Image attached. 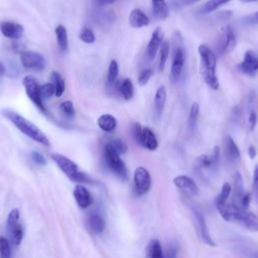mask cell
Listing matches in <instances>:
<instances>
[{"label": "cell", "mask_w": 258, "mask_h": 258, "mask_svg": "<svg viewBox=\"0 0 258 258\" xmlns=\"http://www.w3.org/2000/svg\"><path fill=\"white\" fill-rule=\"evenodd\" d=\"M224 154L225 157L230 161V162H235L240 159L241 153L240 150L235 143L234 139L228 135L224 139Z\"/></svg>", "instance_id": "cell-19"}, {"label": "cell", "mask_w": 258, "mask_h": 258, "mask_svg": "<svg viewBox=\"0 0 258 258\" xmlns=\"http://www.w3.org/2000/svg\"><path fill=\"white\" fill-rule=\"evenodd\" d=\"M257 121H258V116L255 110H251L249 115H248V124H249V128L250 131H253L257 125Z\"/></svg>", "instance_id": "cell-45"}, {"label": "cell", "mask_w": 258, "mask_h": 258, "mask_svg": "<svg viewBox=\"0 0 258 258\" xmlns=\"http://www.w3.org/2000/svg\"><path fill=\"white\" fill-rule=\"evenodd\" d=\"M244 188H243V179L240 172H236L234 176V191H233V199L232 204L236 207L240 208L242 198L244 196Z\"/></svg>", "instance_id": "cell-23"}, {"label": "cell", "mask_w": 258, "mask_h": 258, "mask_svg": "<svg viewBox=\"0 0 258 258\" xmlns=\"http://www.w3.org/2000/svg\"><path fill=\"white\" fill-rule=\"evenodd\" d=\"M150 22L148 16L139 8H134L129 14V23L134 28H140L148 25Z\"/></svg>", "instance_id": "cell-22"}, {"label": "cell", "mask_w": 258, "mask_h": 258, "mask_svg": "<svg viewBox=\"0 0 258 258\" xmlns=\"http://www.w3.org/2000/svg\"><path fill=\"white\" fill-rule=\"evenodd\" d=\"M5 71H6V68H5L4 63L2 61H0V77H2L5 74Z\"/></svg>", "instance_id": "cell-54"}, {"label": "cell", "mask_w": 258, "mask_h": 258, "mask_svg": "<svg viewBox=\"0 0 258 258\" xmlns=\"http://www.w3.org/2000/svg\"><path fill=\"white\" fill-rule=\"evenodd\" d=\"M173 183L178 187L179 189L186 191L187 194L190 195H198L199 194V188L197 183L187 175H178L173 178Z\"/></svg>", "instance_id": "cell-18"}, {"label": "cell", "mask_w": 258, "mask_h": 258, "mask_svg": "<svg viewBox=\"0 0 258 258\" xmlns=\"http://www.w3.org/2000/svg\"><path fill=\"white\" fill-rule=\"evenodd\" d=\"M199 114H200V105L197 102H195L192 103L188 113V126L191 130H194L197 125Z\"/></svg>", "instance_id": "cell-34"}, {"label": "cell", "mask_w": 258, "mask_h": 258, "mask_svg": "<svg viewBox=\"0 0 258 258\" xmlns=\"http://www.w3.org/2000/svg\"><path fill=\"white\" fill-rule=\"evenodd\" d=\"M31 158L35 163H37L39 165H46L47 164L46 158L41 153H39L37 151H31Z\"/></svg>", "instance_id": "cell-46"}, {"label": "cell", "mask_w": 258, "mask_h": 258, "mask_svg": "<svg viewBox=\"0 0 258 258\" xmlns=\"http://www.w3.org/2000/svg\"><path fill=\"white\" fill-rule=\"evenodd\" d=\"M201 57V73L205 83L213 90L219 89V80L217 77V57L215 52L206 44H200L198 47Z\"/></svg>", "instance_id": "cell-3"}, {"label": "cell", "mask_w": 258, "mask_h": 258, "mask_svg": "<svg viewBox=\"0 0 258 258\" xmlns=\"http://www.w3.org/2000/svg\"><path fill=\"white\" fill-rule=\"evenodd\" d=\"M0 30L2 34L10 39H19L23 35L24 28L21 24L11 21H2L0 23Z\"/></svg>", "instance_id": "cell-15"}, {"label": "cell", "mask_w": 258, "mask_h": 258, "mask_svg": "<svg viewBox=\"0 0 258 258\" xmlns=\"http://www.w3.org/2000/svg\"><path fill=\"white\" fill-rule=\"evenodd\" d=\"M97 124L104 132H112L117 127V120L111 114H103L98 118Z\"/></svg>", "instance_id": "cell-24"}, {"label": "cell", "mask_w": 258, "mask_h": 258, "mask_svg": "<svg viewBox=\"0 0 258 258\" xmlns=\"http://www.w3.org/2000/svg\"><path fill=\"white\" fill-rule=\"evenodd\" d=\"M80 39L85 43H94L96 40V37L91 28L84 27L80 33Z\"/></svg>", "instance_id": "cell-38"}, {"label": "cell", "mask_w": 258, "mask_h": 258, "mask_svg": "<svg viewBox=\"0 0 258 258\" xmlns=\"http://www.w3.org/2000/svg\"><path fill=\"white\" fill-rule=\"evenodd\" d=\"M0 258H11L10 242L4 237H0Z\"/></svg>", "instance_id": "cell-36"}, {"label": "cell", "mask_w": 258, "mask_h": 258, "mask_svg": "<svg viewBox=\"0 0 258 258\" xmlns=\"http://www.w3.org/2000/svg\"><path fill=\"white\" fill-rule=\"evenodd\" d=\"M109 143L119 154H123L127 151V145L121 139H113Z\"/></svg>", "instance_id": "cell-44"}, {"label": "cell", "mask_w": 258, "mask_h": 258, "mask_svg": "<svg viewBox=\"0 0 258 258\" xmlns=\"http://www.w3.org/2000/svg\"><path fill=\"white\" fill-rule=\"evenodd\" d=\"M151 185V177L145 167L139 166L134 171V190L136 195H145Z\"/></svg>", "instance_id": "cell-11"}, {"label": "cell", "mask_w": 258, "mask_h": 258, "mask_svg": "<svg viewBox=\"0 0 258 258\" xmlns=\"http://www.w3.org/2000/svg\"><path fill=\"white\" fill-rule=\"evenodd\" d=\"M152 1V12L155 18L165 19L169 14V8L165 0H151Z\"/></svg>", "instance_id": "cell-25"}, {"label": "cell", "mask_w": 258, "mask_h": 258, "mask_svg": "<svg viewBox=\"0 0 258 258\" xmlns=\"http://www.w3.org/2000/svg\"><path fill=\"white\" fill-rule=\"evenodd\" d=\"M231 190H232V187H231L230 183L225 182L223 184V186H222L221 192L219 194V196L216 199V207L226 204V202H227V200H228V198H229V196L231 194Z\"/></svg>", "instance_id": "cell-35"}, {"label": "cell", "mask_w": 258, "mask_h": 258, "mask_svg": "<svg viewBox=\"0 0 258 258\" xmlns=\"http://www.w3.org/2000/svg\"><path fill=\"white\" fill-rule=\"evenodd\" d=\"M160 56H159V70L163 71L164 67H165V62L167 60L168 57V53H169V48H170V44L168 40H162L161 44H160Z\"/></svg>", "instance_id": "cell-32"}, {"label": "cell", "mask_w": 258, "mask_h": 258, "mask_svg": "<svg viewBox=\"0 0 258 258\" xmlns=\"http://www.w3.org/2000/svg\"><path fill=\"white\" fill-rule=\"evenodd\" d=\"M166 89L164 86H160L154 95V102H153V107H154V116L156 119H160L162 116L165 102H166Z\"/></svg>", "instance_id": "cell-20"}, {"label": "cell", "mask_w": 258, "mask_h": 258, "mask_svg": "<svg viewBox=\"0 0 258 258\" xmlns=\"http://www.w3.org/2000/svg\"><path fill=\"white\" fill-rule=\"evenodd\" d=\"M50 157L71 180L79 183H95L88 174L80 171L78 165L67 156L59 153H52Z\"/></svg>", "instance_id": "cell-4"}, {"label": "cell", "mask_w": 258, "mask_h": 258, "mask_svg": "<svg viewBox=\"0 0 258 258\" xmlns=\"http://www.w3.org/2000/svg\"><path fill=\"white\" fill-rule=\"evenodd\" d=\"M87 226L93 234H101L106 226L104 218L97 212L91 213L87 218Z\"/></svg>", "instance_id": "cell-21"}, {"label": "cell", "mask_w": 258, "mask_h": 258, "mask_svg": "<svg viewBox=\"0 0 258 258\" xmlns=\"http://www.w3.org/2000/svg\"><path fill=\"white\" fill-rule=\"evenodd\" d=\"M104 158L108 168L120 179L127 180L128 178V170L121 159L120 154L112 147V145L108 142L104 146Z\"/></svg>", "instance_id": "cell-6"}, {"label": "cell", "mask_w": 258, "mask_h": 258, "mask_svg": "<svg viewBox=\"0 0 258 258\" xmlns=\"http://www.w3.org/2000/svg\"><path fill=\"white\" fill-rule=\"evenodd\" d=\"M220 159V147L215 146L211 154H204L198 157L196 161V169L199 172L203 171H211L214 172L216 170Z\"/></svg>", "instance_id": "cell-9"}, {"label": "cell", "mask_w": 258, "mask_h": 258, "mask_svg": "<svg viewBox=\"0 0 258 258\" xmlns=\"http://www.w3.org/2000/svg\"><path fill=\"white\" fill-rule=\"evenodd\" d=\"M236 35L232 27L226 26L223 30L220 42H219V50L221 53L226 54L231 52L236 46Z\"/></svg>", "instance_id": "cell-13"}, {"label": "cell", "mask_w": 258, "mask_h": 258, "mask_svg": "<svg viewBox=\"0 0 258 258\" xmlns=\"http://www.w3.org/2000/svg\"><path fill=\"white\" fill-rule=\"evenodd\" d=\"M219 16L222 19H229L232 16V12L231 11H222L219 13Z\"/></svg>", "instance_id": "cell-51"}, {"label": "cell", "mask_w": 258, "mask_h": 258, "mask_svg": "<svg viewBox=\"0 0 258 258\" xmlns=\"http://www.w3.org/2000/svg\"><path fill=\"white\" fill-rule=\"evenodd\" d=\"M119 74V64L117 62V60L112 59L109 63V68H108V73H107V83L109 85H113L118 77Z\"/></svg>", "instance_id": "cell-31"}, {"label": "cell", "mask_w": 258, "mask_h": 258, "mask_svg": "<svg viewBox=\"0 0 258 258\" xmlns=\"http://www.w3.org/2000/svg\"><path fill=\"white\" fill-rule=\"evenodd\" d=\"M178 244L175 241H170L167 246H166V250H165V255L163 254L164 258H177V254H178Z\"/></svg>", "instance_id": "cell-39"}, {"label": "cell", "mask_w": 258, "mask_h": 258, "mask_svg": "<svg viewBox=\"0 0 258 258\" xmlns=\"http://www.w3.org/2000/svg\"><path fill=\"white\" fill-rule=\"evenodd\" d=\"M231 0H209L201 9L202 13H210L213 12L215 10H217L218 8H220L221 6H223L224 4H227L228 2H230Z\"/></svg>", "instance_id": "cell-33"}, {"label": "cell", "mask_w": 258, "mask_h": 258, "mask_svg": "<svg viewBox=\"0 0 258 258\" xmlns=\"http://www.w3.org/2000/svg\"><path fill=\"white\" fill-rule=\"evenodd\" d=\"M147 258H164L161 245L158 240H151L146 247Z\"/></svg>", "instance_id": "cell-28"}, {"label": "cell", "mask_w": 258, "mask_h": 258, "mask_svg": "<svg viewBox=\"0 0 258 258\" xmlns=\"http://www.w3.org/2000/svg\"><path fill=\"white\" fill-rule=\"evenodd\" d=\"M52 95H54V88L51 83H45L40 85V96L42 100H47Z\"/></svg>", "instance_id": "cell-40"}, {"label": "cell", "mask_w": 258, "mask_h": 258, "mask_svg": "<svg viewBox=\"0 0 258 258\" xmlns=\"http://www.w3.org/2000/svg\"><path fill=\"white\" fill-rule=\"evenodd\" d=\"M245 22L248 24H258V11L246 16Z\"/></svg>", "instance_id": "cell-50"}, {"label": "cell", "mask_w": 258, "mask_h": 258, "mask_svg": "<svg viewBox=\"0 0 258 258\" xmlns=\"http://www.w3.org/2000/svg\"><path fill=\"white\" fill-rule=\"evenodd\" d=\"M50 79H51V84L54 88V95L56 97H60L66 90V83L63 78L58 72L52 71L50 74Z\"/></svg>", "instance_id": "cell-26"}, {"label": "cell", "mask_w": 258, "mask_h": 258, "mask_svg": "<svg viewBox=\"0 0 258 258\" xmlns=\"http://www.w3.org/2000/svg\"><path fill=\"white\" fill-rule=\"evenodd\" d=\"M217 209L225 221L239 224L252 232H258V217L254 213L227 203L218 206Z\"/></svg>", "instance_id": "cell-1"}, {"label": "cell", "mask_w": 258, "mask_h": 258, "mask_svg": "<svg viewBox=\"0 0 258 258\" xmlns=\"http://www.w3.org/2000/svg\"><path fill=\"white\" fill-rule=\"evenodd\" d=\"M153 75V70L152 69H145L143 70L139 76H138V84L140 86H144L147 84V82L150 80V78L152 77Z\"/></svg>", "instance_id": "cell-43"}, {"label": "cell", "mask_w": 258, "mask_h": 258, "mask_svg": "<svg viewBox=\"0 0 258 258\" xmlns=\"http://www.w3.org/2000/svg\"><path fill=\"white\" fill-rule=\"evenodd\" d=\"M20 61L24 69L33 71H42L45 68V58L36 51L23 50L20 53Z\"/></svg>", "instance_id": "cell-10"}, {"label": "cell", "mask_w": 258, "mask_h": 258, "mask_svg": "<svg viewBox=\"0 0 258 258\" xmlns=\"http://www.w3.org/2000/svg\"><path fill=\"white\" fill-rule=\"evenodd\" d=\"M250 200H251L250 194H248V192L244 194V196H243V198H242V201H241L240 208H242V209H244V210H248L249 205H250Z\"/></svg>", "instance_id": "cell-49"}, {"label": "cell", "mask_w": 258, "mask_h": 258, "mask_svg": "<svg viewBox=\"0 0 258 258\" xmlns=\"http://www.w3.org/2000/svg\"><path fill=\"white\" fill-rule=\"evenodd\" d=\"M191 211H192L194 216H195V218L197 220V223L199 225L201 237H202V240L204 241V243H206L209 246H216V244L213 241V239H212V237L210 235V232L208 230V226H207V222H206L205 216L199 210H197L195 208H191Z\"/></svg>", "instance_id": "cell-17"}, {"label": "cell", "mask_w": 258, "mask_h": 258, "mask_svg": "<svg viewBox=\"0 0 258 258\" xmlns=\"http://www.w3.org/2000/svg\"><path fill=\"white\" fill-rule=\"evenodd\" d=\"M238 250L241 253V255L245 258H258V250L253 249L250 246L243 245V246L239 247Z\"/></svg>", "instance_id": "cell-41"}, {"label": "cell", "mask_w": 258, "mask_h": 258, "mask_svg": "<svg viewBox=\"0 0 258 258\" xmlns=\"http://www.w3.org/2000/svg\"><path fill=\"white\" fill-rule=\"evenodd\" d=\"M74 198L79 208L86 210L93 204V197L91 192L82 184H78L74 188Z\"/></svg>", "instance_id": "cell-16"}, {"label": "cell", "mask_w": 258, "mask_h": 258, "mask_svg": "<svg viewBox=\"0 0 258 258\" xmlns=\"http://www.w3.org/2000/svg\"><path fill=\"white\" fill-rule=\"evenodd\" d=\"M201 0H174L173 1V6L177 7V8H182V7H186L189 5H192L197 2H200Z\"/></svg>", "instance_id": "cell-47"}, {"label": "cell", "mask_w": 258, "mask_h": 258, "mask_svg": "<svg viewBox=\"0 0 258 258\" xmlns=\"http://www.w3.org/2000/svg\"><path fill=\"white\" fill-rule=\"evenodd\" d=\"M238 70L243 74L254 77L258 73V56L252 50H246L243 60L237 66Z\"/></svg>", "instance_id": "cell-12"}, {"label": "cell", "mask_w": 258, "mask_h": 258, "mask_svg": "<svg viewBox=\"0 0 258 258\" xmlns=\"http://www.w3.org/2000/svg\"><path fill=\"white\" fill-rule=\"evenodd\" d=\"M172 36V40L174 43L173 54H172V61L170 68V81L172 83H176L182 74V71L185 66V49L182 44V38L178 31H176Z\"/></svg>", "instance_id": "cell-5"}, {"label": "cell", "mask_w": 258, "mask_h": 258, "mask_svg": "<svg viewBox=\"0 0 258 258\" xmlns=\"http://www.w3.org/2000/svg\"><path fill=\"white\" fill-rule=\"evenodd\" d=\"M17 223H19V210L18 209H13L8 217H7V221H6V226L7 229L12 228L13 226H15Z\"/></svg>", "instance_id": "cell-42"}, {"label": "cell", "mask_w": 258, "mask_h": 258, "mask_svg": "<svg viewBox=\"0 0 258 258\" xmlns=\"http://www.w3.org/2000/svg\"><path fill=\"white\" fill-rule=\"evenodd\" d=\"M119 92H120L121 96L123 97V99L126 101L130 100L133 97L134 88H133V84L130 79L127 78L122 81V83L119 86Z\"/></svg>", "instance_id": "cell-30"}, {"label": "cell", "mask_w": 258, "mask_h": 258, "mask_svg": "<svg viewBox=\"0 0 258 258\" xmlns=\"http://www.w3.org/2000/svg\"><path fill=\"white\" fill-rule=\"evenodd\" d=\"M131 131L133 138L140 146L148 150H155L158 147L157 138L149 127H141L140 124L133 123Z\"/></svg>", "instance_id": "cell-7"}, {"label": "cell", "mask_w": 258, "mask_h": 258, "mask_svg": "<svg viewBox=\"0 0 258 258\" xmlns=\"http://www.w3.org/2000/svg\"><path fill=\"white\" fill-rule=\"evenodd\" d=\"M162 42V32L160 27H157L151 34V37L147 43L146 49H145V57L147 60L151 61L156 56L157 50L160 47V44Z\"/></svg>", "instance_id": "cell-14"}, {"label": "cell", "mask_w": 258, "mask_h": 258, "mask_svg": "<svg viewBox=\"0 0 258 258\" xmlns=\"http://www.w3.org/2000/svg\"><path fill=\"white\" fill-rule=\"evenodd\" d=\"M8 233L11 236L12 244L14 247H18L23 239V229L20 223H17L15 226H13L10 229H7Z\"/></svg>", "instance_id": "cell-29"}, {"label": "cell", "mask_w": 258, "mask_h": 258, "mask_svg": "<svg viewBox=\"0 0 258 258\" xmlns=\"http://www.w3.org/2000/svg\"><path fill=\"white\" fill-rule=\"evenodd\" d=\"M115 1H117V0H98V2H99V4H100V5H107V4H111V3L115 2Z\"/></svg>", "instance_id": "cell-53"}, {"label": "cell", "mask_w": 258, "mask_h": 258, "mask_svg": "<svg viewBox=\"0 0 258 258\" xmlns=\"http://www.w3.org/2000/svg\"><path fill=\"white\" fill-rule=\"evenodd\" d=\"M248 154L250 156V158H254L256 156V149L254 146H249L248 148Z\"/></svg>", "instance_id": "cell-52"}, {"label": "cell", "mask_w": 258, "mask_h": 258, "mask_svg": "<svg viewBox=\"0 0 258 258\" xmlns=\"http://www.w3.org/2000/svg\"><path fill=\"white\" fill-rule=\"evenodd\" d=\"M22 84H23V87L25 89L26 95L29 98V100L35 105V107L40 112L47 115L48 112H47V110L43 104V100L41 99V96H40V85L38 84V81L32 76H26L22 80Z\"/></svg>", "instance_id": "cell-8"}, {"label": "cell", "mask_w": 258, "mask_h": 258, "mask_svg": "<svg viewBox=\"0 0 258 258\" xmlns=\"http://www.w3.org/2000/svg\"><path fill=\"white\" fill-rule=\"evenodd\" d=\"M55 35H56V41L59 49L61 51H66L69 46V39H68V31L67 28L59 24L55 27Z\"/></svg>", "instance_id": "cell-27"}, {"label": "cell", "mask_w": 258, "mask_h": 258, "mask_svg": "<svg viewBox=\"0 0 258 258\" xmlns=\"http://www.w3.org/2000/svg\"><path fill=\"white\" fill-rule=\"evenodd\" d=\"M243 3H251V2H258V0H240Z\"/></svg>", "instance_id": "cell-55"}, {"label": "cell", "mask_w": 258, "mask_h": 258, "mask_svg": "<svg viewBox=\"0 0 258 258\" xmlns=\"http://www.w3.org/2000/svg\"><path fill=\"white\" fill-rule=\"evenodd\" d=\"M253 189L255 192V197L258 200V165L255 166L253 172Z\"/></svg>", "instance_id": "cell-48"}, {"label": "cell", "mask_w": 258, "mask_h": 258, "mask_svg": "<svg viewBox=\"0 0 258 258\" xmlns=\"http://www.w3.org/2000/svg\"><path fill=\"white\" fill-rule=\"evenodd\" d=\"M1 114L4 118L9 120L21 133L34 140L37 143H40L44 146H49V140L46 135L32 122L27 120L25 117L11 109H3Z\"/></svg>", "instance_id": "cell-2"}, {"label": "cell", "mask_w": 258, "mask_h": 258, "mask_svg": "<svg viewBox=\"0 0 258 258\" xmlns=\"http://www.w3.org/2000/svg\"><path fill=\"white\" fill-rule=\"evenodd\" d=\"M59 110L60 112L69 117V118H73L75 116V109H74V105L72 101H63L59 104Z\"/></svg>", "instance_id": "cell-37"}]
</instances>
